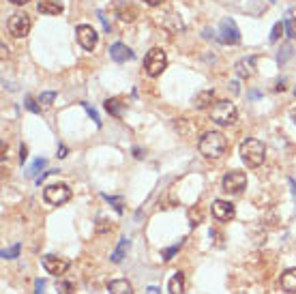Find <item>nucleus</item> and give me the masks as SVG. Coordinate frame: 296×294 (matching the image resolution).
Segmentation results:
<instances>
[{"instance_id": "nucleus-1", "label": "nucleus", "mask_w": 296, "mask_h": 294, "mask_svg": "<svg viewBox=\"0 0 296 294\" xmlns=\"http://www.w3.org/2000/svg\"><path fill=\"white\" fill-rule=\"evenodd\" d=\"M198 149L206 159H219L228 149V140L221 131H206L198 142Z\"/></svg>"}, {"instance_id": "nucleus-2", "label": "nucleus", "mask_w": 296, "mask_h": 294, "mask_svg": "<svg viewBox=\"0 0 296 294\" xmlns=\"http://www.w3.org/2000/svg\"><path fill=\"white\" fill-rule=\"evenodd\" d=\"M264 157H266V149L264 144L255 140V138H247L241 144V159L249 166V168H260L264 163Z\"/></svg>"}, {"instance_id": "nucleus-3", "label": "nucleus", "mask_w": 296, "mask_h": 294, "mask_svg": "<svg viewBox=\"0 0 296 294\" xmlns=\"http://www.w3.org/2000/svg\"><path fill=\"white\" fill-rule=\"evenodd\" d=\"M210 120H215L221 127H230L239 120V109L232 101H217L210 109Z\"/></svg>"}, {"instance_id": "nucleus-4", "label": "nucleus", "mask_w": 296, "mask_h": 294, "mask_svg": "<svg viewBox=\"0 0 296 294\" xmlns=\"http://www.w3.org/2000/svg\"><path fill=\"white\" fill-rule=\"evenodd\" d=\"M165 67H168V56H165V52L161 50V47H152V50L146 54V58H144L146 76L159 78L161 73L165 71Z\"/></svg>"}, {"instance_id": "nucleus-5", "label": "nucleus", "mask_w": 296, "mask_h": 294, "mask_svg": "<svg viewBox=\"0 0 296 294\" xmlns=\"http://www.w3.org/2000/svg\"><path fill=\"white\" fill-rule=\"evenodd\" d=\"M43 198L47 204H54V206H61L65 202L71 200V189L63 182H58V185H47L43 189Z\"/></svg>"}, {"instance_id": "nucleus-6", "label": "nucleus", "mask_w": 296, "mask_h": 294, "mask_svg": "<svg viewBox=\"0 0 296 294\" xmlns=\"http://www.w3.org/2000/svg\"><path fill=\"white\" fill-rule=\"evenodd\" d=\"M219 39L226 45H239L241 43V30L232 17H223L219 24Z\"/></svg>"}, {"instance_id": "nucleus-7", "label": "nucleus", "mask_w": 296, "mask_h": 294, "mask_svg": "<svg viewBox=\"0 0 296 294\" xmlns=\"http://www.w3.org/2000/svg\"><path fill=\"white\" fill-rule=\"evenodd\" d=\"M30 17L26 13H13L7 22V30L15 36V39H22V36H26L30 32Z\"/></svg>"}, {"instance_id": "nucleus-8", "label": "nucleus", "mask_w": 296, "mask_h": 294, "mask_svg": "<svg viewBox=\"0 0 296 294\" xmlns=\"http://www.w3.org/2000/svg\"><path fill=\"white\" fill-rule=\"evenodd\" d=\"M75 34H77V41H80V45L84 47L86 52H92L94 47H97L99 34H97V30H94L92 26H88V24H80V26L75 28Z\"/></svg>"}, {"instance_id": "nucleus-9", "label": "nucleus", "mask_w": 296, "mask_h": 294, "mask_svg": "<svg viewBox=\"0 0 296 294\" xmlns=\"http://www.w3.org/2000/svg\"><path fill=\"white\" fill-rule=\"evenodd\" d=\"M247 187V174L239 172V170H232L223 176V191L228 193H241Z\"/></svg>"}, {"instance_id": "nucleus-10", "label": "nucleus", "mask_w": 296, "mask_h": 294, "mask_svg": "<svg viewBox=\"0 0 296 294\" xmlns=\"http://www.w3.org/2000/svg\"><path fill=\"white\" fill-rule=\"evenodd\" d=\"M69 266H71V262L67 258H61V255H45L43 258V268L54 277L65 275L69 271Z\"/></svg>"}, {"instance_id": "nucleus-11", "label": "nucleus", "mask_w": 296, "mask_h": 294, "mask_svg": "<svg viewBox=\"0 0 296 294\" xmlns=\"http://www.w3.org/2000/svg\"><path fill=\"white\" fill-rule=\"evenodd\" d=\"M210 211H212V217H215L217 222H230V219H234V215H236L234 204L228 200H215L210 206Z\"/></svg>"}, {"instance_id": "nucleus-12", "label": "nucleus", "mask_w": 296, "mask_h": 294, "mask_svg": "<svg viewBox=\"0 0 296 294\" xmlns=\"http://www.w3.org/2000/svg\"><path fill=\"white\" fill-rule=\"evenodd\" d=\"M37 11L43 13V15H61L65 11V7L58 3V0H39Z\"/></svg>"}, {"instance_id": "nucleus-13", "label": "nucleus", "mask_w": 296, "mask_h": 294, "mask_svg": "<svg viewBox=\"0 0 296 294\" xmlns=\"http://www.w3.org/2000/svg\"><path fill=\"white\" fill-rule=\"evenodd\" d=\"M110 56L116 60V63H127V60L133 58V52L129 50L125 43H114V45L110 47Z\"/></svg>"}, {"instance_id": "nucleus-14", "label": "nucleus", "mask_w": 296, "mask_h": 294, "mask_svg": "<svg viewBox=\"0 0 296 294\" xmlns=\"http://www.w3.org/2000/svg\"><path fill=\"white\" fill-rule=\"evenodd\" d=\"M253 69H255V58L253 56L241 58L239 63H236V73H239V78H251Z\"/></svg>"}, {"instance_id": "nucleus-15", "label": "nucleus", "mask_w": 296, "mask_h": 294, "mask_svg": "<svg viewBox=\"0 0 296 294\" xmlns=\"http://www.w3.org/2000/svg\"><path fill=\"white\" fill-rule=\"evenodd\" d=\"M279 284H281V288L286 292L296 294V268H288V271H283Z\"/></svg>"}, {"instance_id": "nucleus-16", "label": "nucleus", "mask_w": 296, "mask_h": 294, "mask_svg": "<svg viewBox=\"0 0 296 294\" xmlns=\"http://www.w3.org/2000/svg\"><path fill=\"white\" fill-rule=\"evenodd\" d=\"M185 288H187L185 275L183 273H174L170 277V281H168V292L170 294H185Z\"/></svg>"}, {"instance_id": "nucleus-17", "label": "nucleus", "mask_w": 296, "mask_h": 294, "mask_svg": "<svg viewBox=\"0 0 296 294\" xmlns=\"http://www.w3.org/2000/svg\"><path fill=\"white\" fill-rule=\"evenodd\" d=\"M110 294H133V286L127 279H114L108 284Z\"/></svg>"}, {"instance_id": "nucleus-18", "label": "nucleus", "mask_w": 296, "mask_h": 294, "mask_svg": "<svg viewBox=\"0 0 296 294\" xmlns=\"http://www.w3.org/2000/svg\"><path fill=\"white\" fill-rule=\"evenodd\" d=\"M129 247H131V241H129V238H121V243H118V247L112 251L110 260H112L114 264L123 262V260H125V255H127V251H129Z\"/></svg>"}, {"instance_id": "nucleus-19", "label": "nucleus", "mask_w": 296, "mask_h": 294, "mask_svg": "<svg viewBox=\"0 0 296 294\" xmlns=\"http://www.w3.org/2000/svg\"><path fill=\"white\" fill-rule=\"evenodd\" d=\"M212 101H215V93H212V90H202V93L195 97L193 103H195L198 109H204V107H208Z\"/></svg>"}, {"instance_id": "nucleus-20", "label": "nucleus", "mask_w": 296, "mask_h": 294, "mask_svg": "<svg viewBox=\"0 0 296 294\" xmlns=\"http://www.w3.org/2000/svg\"><path fill=\"white\" fill-rule=\"evenodd\" d=\"M105 109H108L112 116H118V118L123 116V103L118 99H108V101H105Z\"/></svg>"}, {"instance_id": "nucleus-21", "label": "nucleus", "mask_w": 296, "mask_h": 294, "mask_svg": "<svg viewBox=\"0 0 296 294\" xmlns=\"http://www.w3.org/2000/svg\"><path fill=\"white\" fill-rule=\"evenodd\" d=\"M283 28H286V24H281V22H277L275 26H273V30H270V43H277L279 39H281V34H283Z\"/></svg>"}, {"instance_id": "nucleus-22", "label": "nucleus", "mask_w": 296, "mask_h": 294, "mask_svg": "<svg viewBox=\"0 0 296 294\" xmlns=\"http://www.w3.org/2000/svg\"><path fill=\"white\" fill-rule=\"evenodd\" d=\"M181 247H183V241H179V243H176V245H172V247H170V249H165V251L161 253V258H163L165 262H170V260L174 258V255H176V253H179V249H181Z\"/></svg>"}, {"instance_id": "nucleus-23", "label": "nucleus", "mask_w": 296, "mask_h": 294, "mask_svg": "<svg viewBox=\"0 0 296 294\" xmlns=\"http://www.w3.org/2000/svg\"><path fill=\"white\" fill-rule=\"evenodd\" d=\"M19 249H22V245H19V243H15L13 247L3 249V253H0V255H3L5 260H13V258H17V255H19Z\"/></svg>"}, {"instance_id": "nucleus-24", "label": "nucleus", "mask_w": 296, "mask_h": 294, "mask_svg": "<svg viewBox=\"0 0 296 294\" xmlns=\"http://www.w3.org/2000/svg\"><path fill=\"white\" fill-rule=\"evenodd\" d=\"M45 163H47L45 159H37V161H34V163L30 166V170H28L26 174H28L30 178H37V176H39V170H43V168H45Z\"/></svg>"}, {"instance_id": "nucleus-25", "label": "nucleus", "mask_w": 296, "mask_h": 294, "mask_svg": "<svg viewBox=\"0 0 296 294\" xmlns=\"http://www.w3.org/2000/svg\"><path fill=\"white\" fill-rule=\"evenodd\" d=\"M56 101V93L54 90H50V93H41L39 95V103L41 105H52Z\"/></svg>"}, {"instance_id": "nucleus-26", "label": "nucleus", "mask_w": 296, "mask_h": 294, "mask_svg": "<svg viewBox=\"0 0 296 294\" xmlns=\"http://www.w3.org/2000/svg\"><path fill=\"white\" fill-rule=\"evenodd\" d=\"M82 107H84L86 112H88V116L94 120V125H97V127H101V118H99V114H97V109H94V107H90V103H82Z\"/></svg>"}, {"instance_id": "nucleus-27", "label": "nucleus", "mask_w": 296, "mask_h": 294, "mask_svg": "<svg viewBox=\"0 0 296 294\" xmlns=\"http://www.w3.org/2000/svg\"><path fill=\"white\" fill-rule=\"evenodd\" d=\"M103 198L108 200L110 204H114L116 213H123V200H121V198H114V195H108V193H103Z\"/></svg>"}, {"instance_id": "nucleus-28", "label": "nucleus", "mask_w": 296, "mask_h": 294, "mask_svg": "<svg viewBox=\"0 0 296 294\" xmlns=\"http://www.w3.org/2000/svg\"><path fill=\"white\" fill-rule=\"evenodd\" d=\"M290 54H292V45L286 43V45H283V54L279 52V56H277V58H279V63H286V60L290 58Z\"/></svg>"}, {"instance_id": "nucleus-29", "label": "nucleus", "mask_w": 296, "mask_h": 294, "mask_svg": "<svg viewBox=\"0 0 296 294\" xmlns=\"http://www.w3.org/2000/svg\"><path fill=\"white\" fill-rule=\"evenodd\" d=\"M286 30H288V36H294V39H296V17L294 20H286Z\"/></svg>"}, {"instance_id": "nucleus-30", "label": "nucleus", "mask_w": 296, "mask_h": 294, "mask_svg": "<svg viewBox=\"0 0 296 294\" xmlns=\"http://www.w3.org/2000/svg\"><path fill=\"white\" fill-rule=\"evenodd\" d=\"M26 107L30 109V112H34V114H39V112H41V109H39V105L34 103V99H32V97H26Z\"/></svg>"}, {"instance_id": "nucleus-31", "label": "nucleus", "mask_w": 296, "mask_h": 294, "mask_svg": "<svg viewBox=\"0 0 296 294\" xmlns=\"http://www.w3.org/2000/svg\"><path fill=\"white\" fill-rule=\"evenodd\" d=\"M189 219H191V226H200V222H202V215L195 213V211H189Z\"/></svg>"}, {"instance_id": "nucleus-32", "label": "nucleus", "mask_w": 296, "mask_h": 294, "mask_svg": "<svg viewBox=\"0 0 296 294\" xmlns=\"http://www.w3.org/2000/svg\"><path fill=\"white\" fill-rule=\"evenodd\" d=\"M105 230H110L108 222H105V219H99V222H97V228H94V232H97V234H103Z\"/></svg>"}, {"instance_id": "nucleus-33", "label": "nucleus", "mask_w": 296, "mask_h": 294, "mask_svg": "<svg viewBox=\"0 0 296 294\" xmlns=\"http://www.w3.org/2000/svg\"><path fill=\"white\" fill-rule=\"evenodd\" d=\"M26 159H28V149L22 144V149H19V163H24V161H26Z\"/></svg>"}, {"instance_id": "nucleus-34", "label": "nucleus", "mask_w": 296, "mask_h": 294, "mask_svg": "<svg viewBox=\"0 0 296 294\" xmlns=\"http://www.w3.org/2000/svg\"><path fill=\"white\" fill-rule=\"evenodd\" d=\"M142 3L148 7H159V5H163V0H142Z\"/></svg>"}, {"instance_id": "nucleus-35", "label": "nucleus", "mask_w": 296, "mask_h": 294, "mask_svg": "<svg viewBox=\"0 0 296 294\" xmlns=\"http://www.w3.org/2000/svg\"><path fill=\"white\" fill-rule=\"evenodd\" d=\"M97 15H99V20H101V24H103V28H105V30H108V32H110V24H108V20H105V17H103V11H99V13H97Z\"/></svg>"}, {"instance_id": "nucleus-36", "label": "nucleus", "mask_w": 296, "mask_h": 294, "mask_svg": "<svg viewBox=\"0 0 296 294\" xmlns=\"http://www.w3.org/2000/svg\"><path fill=\"white\" fill-rule=\"evenodd\" d=\"M61 286V294H71V286L69 284H58Z\"/></svg>"}, {"instance_id": "nucleus-37", "label": "nucleus", "mask_w": 296, "mask_h": 294, "mask_svg": "<svg viewBox=\"0 0 296 294\" xmlns=\"http://www.w3.org/2000/svg\"><path fill=\"white\" fill-rule=\"evenodd\" d=\"M9 3H13V5H17V7H19V5H26L28 0H9Z\"/></svg>"}, {"instance_id": "nucleus-38", "label": "nucleus", "mask_w": 296, "mask_h": 294, "mask_svg": "<svg viewBox=\"0 0 296 294\" xmlns=\"http://www.w3.org/2000/svg\"><path fill=\"white\" fill-rule=\"evenodd\" d=\"M133 155H135V157H137V159H142V157H144V155H142V151H140V149H137V146H135V149H133Z\"/></svg>"}, {"instance_id": "nucleus-39", "label": "nucleus", "mask_w": 296, "mask_h": 294, "mask_svg": "<svg viewBox=\"0 0 296 294\" xmlns=\"http://www.w3.org/2000/svg\"><path fill=\"white\" fill-rule=\"evenodd\" d=\"M58 157H61V159H63V157H67V149H65V146H63L61 151H58Z\"/></svg>"}, {"instance_id": "nucleus-40", "label": "nucleus", "mask_w": 296, "mask_h": 294, "mask_svg": "<svg viewBox=\"0 0 296 294\" xmlns=\"http://www.w3.org/2000/svg\"><path fill=\"white\" fill-rule=\"evenodd\" d=\"M146 292H148V294H159V290H157V288H152V286H150Z\"/></svg>"}, {"instance_id": "nucleus-41", "label": "nucleus", "mask_w": 296, "mask_h": 294, "mask_svg": "<svg viewBox=\"0 0 296 294\" xmlns=\"http://www.w3.org/2000/svg\"><path fill=\"white\" fill-rule=\"evenodd\" d=\"M290 185H292V189H294V195H296V180H294V178H290Z\"/></svg>"}, {"instance_id": "nucleus-42", "label": "nucleus", "mask_w": 296, "mask_h": 294, "mask_svg": "<svg viewBox=\"0 0 296 294\" xmlns=\"http://www.w3.org/2000/svg\"><path fill=\"white\" fill-rule=\"evenodd\" d=\"M236 294H245V292H236Z\"/></svg>"}, {"instance_id": "nucleus-43", "label": "nucleus", "mask_w": 296, "mask_h": 294, "mask_svg": "<svg viewBox=\"0 0 296 294\" xmlns=\"http://www.w3.org/2000/svg\"><path fill=\"white\" fill-rule=\"evenodd\" d=\"M294 93H296V90H294Z\"/></svg>"}]
</instances>
